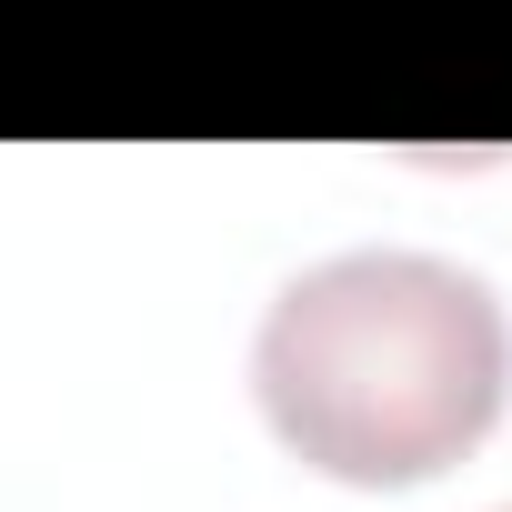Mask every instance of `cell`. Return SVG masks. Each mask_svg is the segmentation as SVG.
Segmentation results:
<instances>
[{"label": "cell", "mask_w": 512, "mask_h": 512, "mask_svg": "<svg viewBox=\"0 0 512 512\" xmlns=\"http://www.w3.org/2000/svg\"><path fill=\"white\" fill-rule=\"evenodd\" d=\"M251 402L302 472L412 492L492 442L512 402V312L442 251H322L262 302Z\"/></svg>", "instance_id": "6da1fadb"}, {"label": "cell", "mask_w": 512, "mask_h": 512, "mask_svg": "<svg viewBox=\"0 0 512 512\" xmlns=\"http://www.w3.org/2000/svg\"><path fill=\"white\" fill-rule=\"evenodd\" d=\"M502 512H512V502H502Z\"/></svg>", "instance_id": "7a4b0ae2"}]
</instances>
